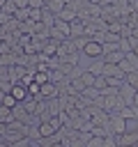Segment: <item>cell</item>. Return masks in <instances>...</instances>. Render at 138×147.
<instances>
[{"label": "cell", "mask_w": 138, "mask_h": 147, "mask_svg": "<svg viewBox=\"0 0 138 147\" xmlns=\"http://www.w3.org/2000/svg\"><path fill=\"white\" fill-rule=\"evenodd\" d=\"M83 55H85V57H97V60H101V57H103V44L97 41V39H90L87 46L83 48Z\"/></svg>", "instance_id": "obj_1"}, {"label": "cell", "mask_w": 138, "mask_h": 147, "mask_svg": "<svg viewBox=\"0 0 138 147\" xmlns=\"http://www.w3.org/2000/svg\"><path fill=\"white\" fill-rule=\"evenodd\" d=\"M108 129H110L113 136H122V133H126V119H124L122 115H110Z\"/></svg>", "instance_id": "obj_2"}, {"label": "cell", "mask_w": 138, "mask_h": 147, "mask_svg": "<svg viewBox=\"0 0 138 147\" xmlns=\"http://www.w3.org/2000/svg\"><path fill=\"white\" fill-rule=\"evenodd\" d=\"M136 87L133 85H129V83H124L122 87H120V96H122V101L126 103V106H133V96H136Z\"/></svg>", "instance_id": "obj_3"}, {"label": "cell", "mask_w": 138, "mask_h": 147, "mask_svg": "<svg viewBox=\"0 0 138 147\" xmlns=\"http://www.w3.org/2000/svg\"><path fill=\"white\" fill-rule=\"evenodd\" d=\"M117 142H120V147H136V145H138V133L126 131V133L117 136Z\"/></svg>", "instance_id": "obj_4"}, {"label": "cell", "mask_w": 138, "mask_h": 147, "mask_svg": "<svg viewBox=\"0 0 138 147\" xmlns=\"http://www.w3.org/2000/svg\"><path fill=\"white\" fill-rule=\"evenodd\" d=\"M57 18H60V21H67V23H74V21H78V9H76V7H64V9L57 14Z\"/></svg>", "instance_id": "obj_5"}, {"label": "cell", "mask_w": 138, "mask_h": 147, "mask_svg": "<svg viewBox=\"0 0 138 147\" xmlns=\"http://www.w3.org/2000/svg\"><path fill=\"white\" fill-rule=\"evenodd\" d=\"M57 96V85L55 83H46V85H41V101L46 99V101H51V99H55Z\"/></svg>", "instance_id": "obj_6"}, {"label": "cell", "mask_w": 138, "mask_h": 147, "mask_svg": "<svg viewBox=\"0 0 138 147\" xmlns=\"http://www.w3.org/2000/svg\"><path fill=\"white\" fill-rule=\"evenodd\" d=\"M9 94H14V99H16L18 103H23V101L30 96V94H28V87H23L21 83H16V85L12 87V92H9Z\"/></svg>", "instance_id": "obj_7"}, {"label": "cell", "mask_w": 138, "mask_h": 147, "mask_svg": "<svg viewBox=\"0 0 138 147\" xmlns=\"http://www.w3.org/2000/svg\"><path fill=\"white\" fill-rule=\"evenodd\" d=\"M124 57H126V53H122V51H115V53H108V55H103L101 60H103L106 64H120Z\"/></svg>", "instance_id": "obj_8"}, {"label": "cell", "mask_w": 138, "mask_h": 147, "mask_svg": "<svg viewBox=\"0 0 138 147\" xmlns=\"http://www.w3.org/2000/svg\"><path fill=\"white\" fill-rule=\"evenodd\" d=\"M76 37H85V23L80 18L71 23V39H76Z\"/></svg>", "instance_id": "obj_9"}, {"label": "cell", "mask_w": 138, "mask_h": 147, "mask_svg": "<svg viewBox=\"0 0 138 147\" xmlns=\"http://www.w3.org/2000/svg\"><path fill=\"white\" fill-rule=\"evenodd\" d=\"M39 136H41L44 140H48V138H53V136H55V129H53L48 122H41V124H39Z\"/></svg>", "instance_id": "obj_10"}, {"label": "cell", "mask_w": 138, "mask_h": 147, "mask_svg": "<svg viewBox=\"0 0 138 147\" xmlns=\"http://www.w3.org/2000/svg\"><path fill=\"white\" fill-rule=\"evenodd\" d=\"M80 80H83V85H85V87H94L97 76H94V74H90L87 69H83V71H80Z\"/></svg>", "instance_id": "obj_11"}, {"label": "cell", "mask_w": 138, "mask_h": 147, "mask_svg": "<svg viewBox=\"0 0 138 147\" xmlns=\"http://www.w3.org/2000/svg\"><path fill=\"white\" fill-rule=\"evenodd\" d=\"M64 7H67V2H64V0H51V2L46 5V9H48V11H53L55 16H57V14H60Z\"/></svg>", "instance_id": "obj_12"}, {"label": "cell", "mask_w": 138, "mask_h": 147, "mask_svg": "<svg viewBox=\"0 0 138 147\" xmlns=\"http://www.w3.org/2000/svg\"><path fill=\"white\" fill-rule=\"evenodd\" d=\"M34 83H39V85L51 83V71H34Z\"/></svg>", "instance_id": "obj_13"}, {"label": "cell", "mask_w": 138, "mask_h": 147, "mask_svg": "<svg viewBox=\"0 0 138 147\" xmlns=\"http://www.w3.org/2000/svg\"><path fill=\"white\" fill-rule=\"evenodd\" d=\"M120 69H122V71H124V74H131V71H136V69H138V67H136V64H133V62H131V60H129V57H124V60H122V62H120Z\"/></svg>", "instance_id": "obj_14"}, {"label": "cell", "mask_w": 138, "mask_h": 147, "mask_svg": "<svg viewBox=\"0 0 138 147\" xmlns=\"http://www.w3.org/2000/svg\"><path fill=\"white\" fill-rule=\"evenodd\" d=\"M103 64H106L103 60H97L92 67H87V71H90V74H94V76H101V71H103Z\"/></svg>", "instance_id": "obj_15"}, {"label": "cell", "mask_w": 138, "mask_h": 147, "mask_svg": "<svg viewBox=\"0 0 138 147\" xmlns=\"http://www.w3.org/2000/svg\"><path fill=\"white\" fill-rule=\"evenodd\" d=\"M0 106H5V108H9V110H14V108L18 106V101L14 99V94H7V96L2 99V103H0Z\"/></svg>", "instance_id": "obj_16"}, {"label": "cell", "mask_w": 138, "mask_h": 147, "mask_svg": "<svg viewBox=\"0 0 138 147\" xmlns=\"http://www.w3.org/2000/svg\"><path fill=\"white\" fill-rule=\"evenodd\" d=\"M87 147H103V138L101 136H92L87 140Z\"/></svg>", "instance_id": "obj_17"}, {"label": "cell", "mask_w": 138, "mask_h": 147, "mask_svg": "<svg viewBox=\"0 0 138 147\" xmlns=\"http://www.w3.org/2000/svg\"><path fill=\"white\" fill-rule=\"evenodd\" d=\"M103 147H120L117 136H106V138H103Z\"/></svg>", "instance_id": "obj_18"}, {"label": "cell", "mask_w": 138, "mask_h": 147, "mask_svg": "<svg viewBox=\"0 0 138 147\" xmlns=\"http://www.w3.org/2000/svg\"><path fill=\"white\" fill-rule=\"evenodd\" d=\"M126 83H129V85H133V87L138 90V69H136V71H131V74H126Z\"/></svg>", "instance_id": "obj_19"}, {"label": "cell", "mask_w": 138, "mask_h": 147, "mask_svg": "<svg viewBox=\"0 0 138 147\" xmlns=\"http://www.w3.org/2000/svg\"><path fill=\"white\" fill-rule=\"evenodd\" d=\"M115 51H120V44H103V55L115 53Z\"/></svg>", "instance_id": "obj_20"}, {"label": "cell", "mask_w": 138, "mask_h": 147, "mask_svg": "<svg viewBox=\"0 0 138 147\" xmlns=\"http://www.w3.org/2000/svg\"><path fill=\"white\" fill-rule=\"evenodd\" d=\"M14 5H16V11L18 9H30V0H12Z\"/></svg>", "instance_id": "obj_21"}, {"label": "cell", "mask_w": 138, "mask_h": 147, "mask_svg": "<svg viewBox=\"0 0 138 147\" xmlns=\"http://www.w3.org/2000/svg\"><path fill=\"white\" fill-rule=\"evenodd\" d=\"M94 87L101 92V90H106V76H97V83H94Z\"/></svg>", "instance_id": "obj_22"}, {"label": "cell", "mask_w": 138, "mask_h": 147, "mask_svg": "<svg viewBox=\"0 0 138 147\" xmlns=\"http://www.w3.org/2000/svg\"><path fill=\"white\" fill-rule=\"evenodd\" d=\"M46 0H30V9H44Z\"/></svg>", "instance_id": "obj_23"}, {"label": "cell", "mask_w": 138, "mask_h": 147, "mask_svg": "<svg viewBox=\"0 0 138 147\" xmlns=\"http://www.w3.org/2000/svg\"><path fill=\"white\" fill-rule=\"evenodd\" d=\"M5 5H7V0H0V9H5Z\"/></svg>", "instance_id": "obj_24"}, {"label": "cell", "mask_w": 138, "mask_h": 147, "mask_svg": "<svg viewBox=\"0 0 138 147\" xmlns=\"http://www.w3.org/2000/svg\"><path fill=\"white\" fill-rule=\"evenodd\" d=\"M133 106H138V92H136V96H133Z\"/></svg>", "instance_id": "obj_25"}, {"label": "cell", "mask_w": 138, "mask_h": 147, "mask_svg": "<svg viewBox=\"0 0 138 147\" xmlns=\"http://www.w3.org/2000/svg\"><path fill=\"white\" fill-rule=\"evenodd\" d=\"M48 2H51V0H46V5H48Z\"/></svg>", "instance_id": "obj_26"}, {"label": "cell", "mask_w": 138, "mask_h": 147, "mask_svg": "<svg viewBox=\"0 0 138 147\" xmlns=\"http://www.w3.org/2000/svg\"><path fill=\"white\" fill-rule=\"evenodd\" d=\"M136 147H138V145H136Z\"/></svg>", "instance_id": "obj_27"}]
</instances>
